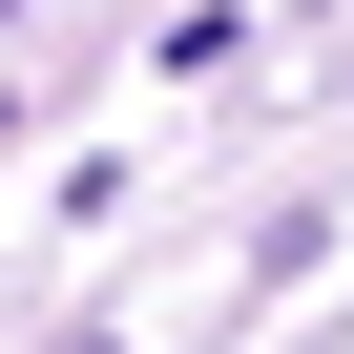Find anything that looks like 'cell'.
<instances>
[{
	"label": "cell",
	"mask_w": 354,
	"mask_h": 354,
	"mask_svg": "<svg viewBox=\"0 0 354 354\" xmlns=\"http://www.w3.org/2000/svg\"><path fill=\"white\" fill-rule=\"evenodd\" d=\"M63 354H104V333H63Z\"/></svg>",
	"instance_id": "1"
},
{
	"label": "cell",
	"mask_w": 354,
	"mask_h": 354,
	"mask_svg": "<svg viewBox=\"0 0 354 354\" xmlns=\"http://www.w3.org/2000/svg\"><path fill=\"white\" fill-rule=\"evenodd\" d=\"M0 21H21V0H0Z\"/></svg>",
	"instance_id": "2"
}]
</instances>
